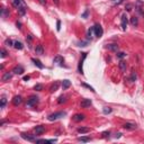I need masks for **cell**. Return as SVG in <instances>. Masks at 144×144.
<instances>
[{
  "label": "cell",
  "mask_w": 144,
  "mask_h": 144,
  "mask_svg": "<svg viewBox=\"0 0 144 144\" xmlns=\"http://www.w3.org/2000/svg\"><path fill=\"white\" fill-rule=\"evenodd\" d=\"M135 9H136V11L141 16H144V4L141 0H137V1L135 2Z\"/></svg>",
  "instance_id": "cell-1"
},
{
  "label": "cell",
  "mask_w": 144,
  "mask_h": 144,
  "mask_svg": "<svg viewBox=\"0 0 144 144\" xmlns=\"http://www.w3.org/2000/svg\"><path fill=\"white\" fill-rule=\"evenodd\" d=\"M63 116H65V112H54V114H52V115H50V116H48V120H51V122L56 120V119H60V118H62Z\"/></svg>",
  "instance_id": "cell-2"
},
{
  "label": "cell",
  "mask_w": 144,
  "mask_h": 144,
  "mask_svg": "<svg viewBox=\"0 0 144 144\" xmlns=\"http://www.w3.org/2000/svg\"><path fill=\"white\" fill-rule=\"evenodd\" d=\"M37 102H38V97L37 96H30L29 99L27 100V106H28V107H33V106H36Z\"/></svg>",
  "instance_id": "cell-3"
},
{
  "label": "cell",
  "mask_w": 144,
  "mask_h": 144,
  "mask_svg": "<svg viewBox=\"0 0 144 144\" xmlns=\"http://www.w3.org/2000/svg\"><path fill=\"white\" fill-rule=\"evenodd\" d=\"M20 136H22L24 140L28 141V142H35V141H36L35 136H34V135L28 134V133H22V134H20Z\"/></svg>",
  "instance_id": "cell-4"
},
{
  "label": "cell",
  "mask_w": 144,
  "mask_h": 144,
  "mask_svg": "<svg viewBox=\"0 0 144 144\" xmlns=\"http://www.w3.org/2000/svg\"><path fill=\"white\" fill-rule=\"evenodd\" d=\"M127 24H128L127 16L123 15L122 18H120V26H122V29H123V30H126V28H127Z\"/></svg>",
  "instance_id": "cell-5"
},
{
  "label": "cell",
  "mask_w": 144,
  "mask_h": 144,
  "mask_svg": "<svg viewBox=\"0 0 144 144\" xmlns=\"http://www.w3.org/2000/svg\"><path fill=\"white\" fill-rule=\"evenodd\" d=\"M94 34H96L97 37H101V36H102V34H104L102 27H101L100 25H94Z\"/></svg>",
  "instance_id": "cell-6"
},
{
  "label": "cell",
  "mask_w": 144,
  "mask_h": 144,
  "mask_svg": "<svg viewBox=\"0 0 144 144\" xmlns=\"http://www.w3.org/2000/svg\"><path fill=\"white\" fill-rule=\"evenodd\" d=\"M11 2L17 9L20 8V7H26V4H25V2L22 0H11Z\"/></svg>",
  "instance_id": "cell-7"
},
{
  "label": "cell",
  "mask_w": 144,
  "mask_h": 144,
  "mask_svg": "<svg viewBox=\"0 0 144 144\" xmlns=\"http://www.w3.org/2000/svg\"><path fill=\"white\" fill-rule=\"evenodd\" d=\"M123 127L125 128V130H136L137 125L134 124V123H126V124H124Z\"/></svg>",
  "instance_id": "cell-8"
},
{
  "label": "cell",
  "mask_w": 144,
  "mask_h": 144,
  "mask_svg": "<svg viewBox=\"0 0 144 144\" xmlns=\"http://www.w3.org/2000/svg\"><path fill=\"white\" fill-rule=\"evenodd\" d=\"M12 73H15V74H22V73H24V68H22V65H16V66L12 69Z\"/></svg>",
  "instance_id": "cell-9"
},
{
  "label": "cell",
  "mask_w": 144,
  "mask_h": 144,
  "mask_svg": "<svg viewBox=\"0 0 144 144\" xmlns=\"http://www.w3.org/2000/svg\"><path fill=\"white\" fill-rule=\"evenodd\" d=\"M86 56H87V53H82V58H81V60H80V62H79V66H78V70H79V72H80L81 74H83L82 65H83V61H84Z\"/></svg>",
  "instance_id": "cell-10"
},
{
  "label": "cell",
  "mask_w": 144,
  "mask_h": 144,
  "mask_svg": "<svg viewBox=\"0 0 144 144\" xmlns=\"http://www.w3.org/2000/svg\"><path fill=\"white\" fill-rule=\"evenodd\" d=\"M81 108H88L91 106V100L90 99H83L82 101H81Z\"/></svg>",
  "instance_id": "cell-11"
},
{
  "label": "cell",
  "mask_w": 144,
  "mask_h": 144,
  "mask_svg": "<svg viewBox=\"0 0 144 144\" xmlns=\"http://www.w3.org/2000/svg\"><path fill=\"white\" fill-rule=\"evenodd\" d=\"M44 132H45V127H44V126L40 125V126H36V127H35V134L36 135H40V134H43Z\"/></svg>",
  "instance_id": "cell-12"
},
{
  "label": "cell",
  "mask_w": 144,
  "mask_h": 144,
  "mask_svg": "<svg viewBox=\"0 0 144 144\" xmlns=\"http://www.w3.org/2000/svg\"><path fill=\"white\" fill-rule=\"evenodd\" d=\"M11 76H12V71H11V72H6V73L2 76V81L7 82V81H9L11 79Z\"/></svg>",
  "instance_id": "cell-13"
},
{
  "label": "cell",
  "mask_w": 144,
  "mask_h": 144,
  "mask_svg": "<svg viewBox=\"0 0 144 144\" xmlns=\"http://www.w3.org/2000/svg\"><path fill=\"white\" fill-rule=\"evenodd\" d=\"M22 98L20 96H15V97H14V99H12V104L15 106L20 105V104H22Z\"/></svg>",
  "instance_id": "cell-14"
},
{
  "label": "cell",
  "mask_w": 144,
  "mask_h": 144,
  "mask_svg": "<svg viewBox=\"0 0 144 144\" xmlns=\"http://www.w3.org/2000/svg\"><path fill=\"white\" fill-rule=\"evenodd\" d=\"M83 119H84V115H82V114H76L73 116L74 122H81V120H83Z\"/></svg>",
  "instance_id": "cell-15"
},
{
  "label": "cell",
  "mask_w": 144,
  "mask_h": 144,
  "mask_svg": "<svg viewBox=\"0 0 144 144\" xmlns=\"http://www.w3.org/2000/svg\"><path fill=\"white\" fill-rule=\"evenodd\" d=\"M35 53L36 54H38V55H42L43 53H44V48H43V45H37L36 46V48H35Z\"/></svg>",
  "instance_id": "cell-16"
},
{
  "label": "cell",
  "mask_w": 144,
  "mask_h": 144,
  "mask_svg": "<svg viewBox=\"0 0 144 144\" xmlns=\"http://www.w3.org/2000/svg\"><path fill=\"white\" fill-rule=\"evenodd\" d=\"M70 86H71V82H70L69 80H63L62 81V89L63 90H66L68 88H70Z\"/></svg>",
  "instance_id": "cell-17"
},
{
  "label": "cell",
  "mask_w": 144,
  "mask_h": 144,
  "mask_svg": "<svg viewBox=\"0 0 144 144\" xmlns=\"http://www.w3.org/2000/svg\"><path fill=\"white\" fill-rule=\"evenodd\" d=\"M32 61H33L34 64H35L36 66L38 68V69H43V68H44V65L42 64V62H40V60H36V58H32Z\"/></svg>",
  "instance_id": "cell-18"
},
{
  "label": "cell",
  "mask_w": 144,
  "mask_h": 144,
  "mask_svg": "<svg viewBox=\"0 0 144 144\" xmlns=\"http://www.w3.org/2000/svg\"><path fill=\"white\" fill-rule=\"evenodd\" d=\"M89 132H90L89 127H79L78 128V133H80V134H86V133H89Z\"/></svg>",
  "instance_id": "cell-19"
},
{
  "label": "cell",
  "mask_w": 144,
  "mask_h": 144,
  "mask_svg": "<svg viewBox=\"0 0 144 144\" xmlns=\"http://www.w3.org/2000/svg\"><path fill=\"white\" fill-rule=\"evenodd\" d=\"M126 68H127V65H126V62L122 60L120 62H119V69H120V71H122V72H125V71H126Z\"/></svg>",
  "instance_id": "cell-20"
},
{
  "label": "cell",
  "mask_w": 144,
  "mask_h": 144,
  "mask_svg": "<svg viewBox=\"0 0 144 144\" xmlns=\"http://www.w3.org/2000/svg\"><path fill=\"white\" fill-rule=\"evenodd\" d=\"M107 48L110 50V51H112V52H117L118 51V45L117 44H109L107 46Z\"/></svg>",
  "instance_id": "cell-21"
},
{
  "label": "cell",
  "mask_w": 144,
  "mask_h": 144,
  "mask_svg": "<svg viewBox=\"0 0 144 144\" xmlns=\"http://www.w3.org/2000/svg\"><path fill=\"white\" fill-rule=\"evenodd\" d=\"M14 47H15L16 50H22L24 45H22V43H20V42H18V40H16V42L14 43Z\"/></svg>",
  "instance_id": "cell-22"
},
{
  "label": "cell",
  "mask_w": 144,
  "mask_h": 144,
  "mask_svg": "<svg viewBox=\"0 0 144 144\" xmlns=\"http://www.w3.org/2000/svg\"><path fill=\"white\" fill-rule=\"evenodd\" d=\"M130 25H132V26H137V25H138V18L137 17H132L130 18Z\"/></svg>",
  "instance_id": "cell-23"
},
{
  "label": "cell",
  "mask_w": 144,
  "mask_h": 144,
  "mask_svg": "<svg viewBox=\"0 0 144 144\" xmlns=\"http://www.w3.org/2000/svg\"><path fill=\"white\" fill-rule=\"evenodd\" d=\"M58 86H60V84H58V82H55V83H54V84L51 87V89H50V91H51V92H55L56 90L58 89Z\"/></svg>",
  "instance_id": "cell-24"
},
{
  "label": "cell",
  "mask_w": 144,
  "mask_h": 144,
  "mask_svg": "<svg viewBox=\"0 0 144 144\" xmlns=\"http://www.w3.org/2000/svg\"><path fill=\"white\" fill-rule=\"evenodd\" d=\"M26 7H20V8H18V12H19L20 16H24L25 14H26Z\"/></svg>",
  "instance_id": "cell-25"
},
{
  "label": "cell",
  "mask_w": 144,
  "mask_h": 144,
  "mask_svg": "<svg viewBox=\"0 0 144 144\" xmlns=\"http://www.w3.org/2000/svg\"><path fill=\"white\" fill-rule=\"evenodd\" d=\"M53 62L54 63H63V58L62 56H55V58H54V60H53Z\"/></svg>",
  "instance_id": "cell-26"
},
{
  "label": "cell",
  "mask_w": 144,
  "mask_h": 144,
  "mask_svg": "<svg viewBox=\"0 0 144 144\" xmlns=\"http://www.w3.org/2000/svg\"><path fill=\"white\" fill-rule=\"evenodd\" d=\"M6 104H7V99H6V97H2V98H1V102H0V107H1V108H4Z\"/></svg>",
  "instance_id": "cell-27"
},
{
  "label": "cell",
  "mask_w": 144,
  "mask_h": 144,
  "mask_svg": "<svg viewBox=\"0 0 144 144\" xmlns=\"http://www.w3.org/2000/svg\"><path fill=\"white\" fill-rule=\"evenodd\" d=\"M78 141L80 142H89L90 141V137H87V136H81L78 138Z\"/></svg>",
  "instance_id": "cell-28"
},
{
  "label": "cell",
  "mask_w": 144,
  "mask_h": 144,
  "mask_svg": "<svg viewBox=\"0 0 144 144\" xmlns=\"http://www.w3.org/2000/svg\"><path fill=\"white\" fill-rule=\"evenodd\" d=\"M9 15V12H8V10H7V9L6 8H2L1 9V16H2V17H6V16H8Z\"/></svg>",
  "instance_id": "cell-29"
},
{
  "label": "cell",
  "mask_w": 144,
  "mask_h": 144,
  "mask_svg": "<svg viewBox=\"0 0 144 144\" xmlns=\"http://www.w3.org/2000/svg\"><path fill=\"white\" fill-rule=\"evenodd\" d=\"M34 89H35L36 91H42V90H43V86L40 84V83H37V84L34 87Z\"/></svg>",
  "instance_id": "cell-30"
},
{
  "label": "cell",
  "mask_w": 144,
  "mask_h": 144,
  "mask_svg": "<svg viewBox=\"0 0 144 144\" xmlns=\"http://www.w3.org/2000/svg\"><path fill=\"white\" fill-rule=\"evenodd\" d=\"M94 32V28L92 27V28H90L89 30H88V34H87V36H88V38H91L92 37V33Z\"/></svg>",
  "instance_id": "cell-31"
},
{
  "label": "cell",
  "mask_w": 144,
  "mask_h": 144,
  "mask_svg": "<svg viewBox=\"0 0 144 144\" xmlns=\"http://www.w3.org/2000/svg\"><path fill=\"white\" fill-rule=\"evenodd\" d=\"M112 109L110 107H105L102 112H104V114H109V112H112Z\"/></svg>",
  "instance_id": "cell-32"
},
{
  "label": "cell",
  "mask_w": 144,
  "mask_h": 144,
  "mask_svg": "<svg viewBox=\"0 0 144 144\" xmlns=\"http://www.w3.org/2000/svg\"><path fill=\"white\" fill-rule=\"evenodd\" d=\"M4 43H6L7 46H14V43H15V42H12L11 40H6V42H4Z\"/></svg>",
  "instance_id": "cell-33"
},
{
  "label": "cell",
  "mask_w": 144,
  "mask_h": 144,
  "mask_svg": "<svg viewBox=\"0 0 144 144\" xmlns=\"http://www.w3.org/2000/svg\"><path fill=\"white\" fill-rule=\"evenodd\" d=\"M82 86H83V87H86V88H88V89H90L92 92H94V88L90 87V86H89V84H87V83H82Z\"/></svg>",
  "instance_id": "cell-34"
},
{
  "label": "cell",
  "mask_w": 144,
  "mask_h": 144,
  "mask_svg": "<svg viewBox=\"0 0 144 144\" xmlns=\"http://www.w3.org/2000/svg\"><path fill=\"white\" fill-rule=\"evenodd\" d=\"M58 104H62V102H65V97L61 96V97H60V98H58Z\"/></svg>",
  "instance_id": "cell-35"
},
{
  "label": "cell",
  "mask_w": 144,
  "mask_h": 144,
  "mask_svg": "<svg viewBox=\"0 0 144 144\" xmlns=\"http://www.w3.org/2000/svg\"><path fill=\"white\" fill-rule=\"evenodd\" d=\"M0 56H1V58H6V56H7V51L4 48L1 50V55H0Z\"/></svg>",
  "instance_id": "cell-36"
},
{
  "label": "cell",
  "mask_w": 144,
  "mask_h": 144,
  "mask_svg": "<svg viewBox=\"0 0 144 144\" xmlns=\"http://www.w3.org/2000/svg\"><path fill=\"white\" fill-rule=\"evenodd\" d=\"M136 78H137V76H136V74H135V72H133L132 76H130V81H135V80H136Z\"/></svg>",
  "instance_id": "cell-37"
},
{
  "label": "cell",
  "mask_w": 144,
  "mask_h": 144,
  "mask_svg": "<svg viewBox=\"0 0 144 144\" xmlns=\"http://www.w3.org/2000/svg\"><path fill=\"white\" fill-rule=\"evenodd\" d=\"M124 56H126V54L124 53V52H120V53L117 54V58H123Z\"/></svg>",
  "instance_id": "cell-38"
},
{
  "label": "cell",
  "mask_w": 144,
  "mask_h": 144,
  "mask_svg": "<svg viewBox=\"0 0 144 144\" xmlns=\"http://www.w3.org/2000/svg\"><path fill=\"white\" fill-rule=\"evenodd\" d=\"M102 137H105V138H107V137H109V132H102Z\"/></svg>",
  "instance_id": "cell-39"
},
{
  "label": "cell",
  "mask_w": 144,
  "mask_h": 144,
  "mask_svg": "<svg viewBox=\"0 0 144 144\" xmlns=\"http://www.w3.org/2000/svg\"><path fill=\"white\" fill-rule=\"evenodd\" d=\"M126 10H127V11H130V10H132V4H126Z\"/></svg>",
  "instance_id": "cell-40"
},
{
  "label": "cell",
  "mask_w": 144,
  "mask_h": 144,
  "mask_svg": "<svg viewBox=\"0 0 144 144\" xmlns=\"http://www.w3.org/2000/svg\"><path fill=\"white\" fill-rule=\"evenodd\" d=\"M61 22H60V20H58V22H56V29H58V30H60V28H61Z\"/></svg>",
  "instance_id": "cell-41"
},
{
  "label": "cell",
  "mask_w": 144,
  "mask_h": 144,
  "mask_svg": "<svg viewBox=\"0 0 144 144\" xmlns=\"http://www.w3.org/2000/svg\"><path fill=\"white\" fill-rule=\"evenodd\" d=\"M32 40H33L32 35H28V36H27V40H28V43H30V42H32Z\"/></svg>",
  "instance_id": "cell-42"
},
{
  "label": "cell",
  "mask_w": 144,
  "mask_h": 144,
  "mask_svg": "<svg viewBox=\"0 0 144 144\" xmlns=\"http://www.w3.org/2000/svg\"><path fill=\"white\" fill-rule=\"evenodd\" d=\"M29 79H30V76H24V81H28Z\"/></svg>",
  "instance_id": "cell-43"
},
{
  "label": "cell",
  "mask_w": 144,
  "mask_h": 144,
  "mask_svg": "<svg viewBox=\"0 0 144 144\" xmlns=\"http://www.w3.org/2000/svg\"><path fill=\"white\" fill-rule=\"evenodd\" d=\"M40 4H46V0H38Z\"/></svg>",
  "instance_id": "cell-44"
},
{
  "label": "cell",
  "mask_w": 144,
  "mask_h": 144,
  "mask_svg": "<svg viewBox=\"0 0 144 144\" xmlns=\"http://www.w3.org/2000/svg\"><path fill=\"white\" fill-rule=\"evenodd\" d=\"M16 25H17V27H18V28H22V24H20L19 22H16Z\"/></svg>",
  "instance_id": "cell-45"
},
{
  "label": "cell",
  "mask_w": 144,
  "mask_h": 144,
  "mask_svg": "<svg viewBox=\"0 0 144 144\" xmlns=\"http://www.w3.org/2000/svg\"><path fill=\"white\" fill-rule=\"evenodd\" d=\"M53 1H54V4H58V1H60V0H53Z\"/></svg>",
  "instance_id": "cell-46"
},
{
  "label": "cell",
  "mask_w": 144,
  "mask_h": 144,
  "mask_svg": "<svg viewBox=\"0 0 144 144\" xmlns=\"http://www.w3.org/2000/svg\"><path fill=\"white\" fill-rule=\"evenodd\" d=\"M122 1H123V0H118V1H116V2H115V4H119Z\"/></svg>",
  "instance_id": "cell-47"
},
{
  "label": "cell",
  "mask_w": 144,
  "mask_h": 144,
  "mask_svg": "<svg viewBox=\"0 0 144 144\" xmlns=\"http://www.w3.org/2000/svg\"><path fill=\"white\" fill-rule=\"evenodd\" d=\"M87 15H88V10H87V11H86V12H84V14H83V17H87Z\"/></svg>",
  "instance_id": "cell-48"
},
{
  "label": "cell",
  "mask_w": 144,
  "mask_h": 144,
  "mask_svg": "<svg viewBox=\"0 0 144 144\" xmlns=\"http://www.w3.org/2000/svg\"><path fill=\"white\" fill-rule=\"evenodd\" d=\"M120 135H122L120 133H118V134H116V138H117V137H120Z\"/></svg>",
  "instance_id": "cell-49"
}]
</instances>
